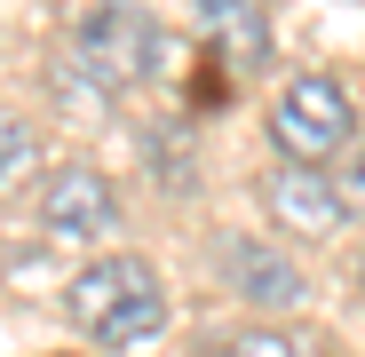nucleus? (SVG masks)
Listing matches in <instances>:
<instances>
[{
    "label": "nucleus",
    "mask_w": 365,
    "mask_h": 357,
    "mask_svg": "<svg viewBox=\"0 0 365 357\" xmlns=\"http://www.w3.org/2000/svg\"><path fill=\"white\" fill-rule=\"evenodd\" d=\"M64 310H72V326H80L88 341L135 349V341H151V333L167 326V286H159V270H151L143 254H96V262L64 286Z\"/></svg>",
    "instance_id": "nucleus-1"
},
{
    "label": "nucleus",
    "mask_w": 365,
    "mask_h": 357,
    "mask_svg": "<svg viewBox=\"0 0 365 357\" xmlns=\"http://www.w3.org/2000/svg\"><path fill=\"white\" fill-rule=\"evenodd\" d=\"M270 143L278 159L294 167H326V159H349L357 151V103L334 72H294L278 95H270Z\"/></svg>",
    "instance_id": "nucleus-2"
},
{
    "label": "nucleus",
    "mask_w": 365,
    "mask_h": 357,
    "mask_svg": "<svg viewBox=\"0 0 365 357\" xmlns=\"http://www.w3.org/2000/svg\"><path fill=\"white\" fill-rule=\"evenodd\" d=\"M159 56H167V32H159L143 9H128V0H103V9H88L80 32H72V64H80L88 88H103V95L143 88V80L159 72Z\"/></svg>",
    "instance_id": "nucleus-3"
},
{
    "label": "nucleus",
    "mask_w": 365,
    "mask_h": 357,
    "mask_svg": "<svg viewBox=\"0 0 365 357\" xmlns=\"http://www.w3.org/2000/svg\"><path fill=\"white\" fill-rule=\"evenodd\" d=\"M40 222H48V238H72V247H88V238H103L111 222H119V191L103 183L96 167H56L48 175V191H40Z\"/></svg>",
    "instance_id": "nucleus-4"
},
{
    "label": "nucleus",
    "mask_w": 365,
    "mask_h": 357,
    "mask_svg": "<svg viewBox=\"0 0 365 357\" xmlns=\"http://www.w3.org/2000/svg\"><path fill=\"white\" fill-rule=\"evenodd\" d=\"M262 214L270 222H286V230H334L341 214H349V199H341V183L326 167H294V159H278L270 175H262Z\"/></svg>",
    "instance_id": "nucleus-5"
},
{
    "label": "nucleus",
    "mask_w": 365,
    "mask_h": 357,
    "mask_svg": "<svg viewBox=\"0 0 365 357\" xmlns=\"http://www.w3.org/2000/svg\"><path fill=\"white\" fill-rule=\"evenodd\" d=\"M222 270H230L238 294H247V302H262V310L302 302V270H294L286 254H270V247H222Z\"/></svg>",
    "instance_id": "nucleus-6"
},
{
    "label": "nucleus",
    "mask_w": 365,
    "mask_h": 357,
    "mask_svg": "<svg viewBox=\"0 0 365 357\" xmlns=\"http://www.w3.org/2000/svg\"><path fill=\"white\" fill-rule=\"evenodd\" d=\"M199 16H207L215 48L230 56L238 72H255L262 56H270V32H262V0H199Z\"/></svg>",
    "instance_id": "nucleus-7"
},
{
    "label": "nucleus",
    "mask_w": 365,
    "mask_h": 357,
    "mask_svg": "<svg viewBox=\"0 0 365 357\" xmlns=\"http://www.w3.org/2000/svg\"><path fill=\"white\" fill-rule=\"evenodd\" d=\"M32 167H40V135H32V119L0 111V191L32 183Z\"/></svg>",
    "instance_id": "nucleus-8"
},
{
    "label": "nucleus",
    "mask_w": 365,
    "mask_h": 357,
    "mask_svg": "<svg viewBox=\"0 0 365 357\" xmlns=\"http://www.w3.org/2000/svg\"><path fill=\"white\" fill-rule=\"evenodd\" d=\"M222 357H326V349L302 341V333H286V326H238L222 341Z\"/></svg>",
    "instance_id": "nucleus-9"
},
{
    "label": "nucleus",
    "mask_w": 365,
    "mask_h": 357,
    "mask_svg": "<svg viewBox=\"0 0 365 357\" xmlns=\"http://www.w3.org/2000/svg\"><path fill=\"white\" fill-rule=\"evenodd\" d=\"M334 183H341V199H349V207H365V143L341 159V175H334Z\"/></svg>",
    "instance_id": "nucleus-10"
},
{
    "label": "nucleus",
    "mask_w": 365,
    "mask_h": 357,
    "mask_svg": "<svg viewBox=\"0 0 365 357\" xmlns=\"http://www.w3.org/2000/svg\"><path fill=\"white\" fill-rule=\"evenodd\" d=\"M357 278H365V262H357Z\"/></svg>",
    "instance_id": "nucleus-11"
}]
</instances>
